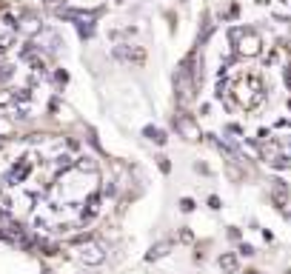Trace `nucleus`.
<instances>
[{"mask_svg":"<svg viewBox=\"0 0 291 274\" xmlns=\"http://www.w3.org/2000/svg\"><path fill=\"white\" fill-rule=\"evenodd\" d=\"M232 91H234V100L240 103L245 112L257 109V106L263 103V97H266V94H263V80L257 77L254 71H245L243 77L234 83Z\"/></svg>","mask_w":291,"mask_h":274,"instance_id":"obj_1","label":"nucleus"},{"mask_svg":"<svg viewBox=\"0 0 291 274\" xmlns=\"http://www.w3.org/2000/svg\"><path fill=\"white\" fill-rule=\"evenodd\" d=\"M232 40H234V52L240 57L260 55V34H257V29H251V26L232 29Z\"/></svg>","mask_w":291,"mask_h":274,"instance_id":"obj_2","label":"nucleus"},{"mask_svg":"<svg viewBox=\"0 0 291 274\" xmlns=\"http://www.w3.org/2000/svg\"><path fill=\"white\" fill-rule=\"evenodd\" d=\"M175 126H177V132L186 137V140H200L203 137V132H200V126L194 123V117H188L186 112H180L175 114Z\"/></svg>","mask_w":291,"mask_h":274,"instance_id":"obj_3","label":"nucleus"},{"mask_svg":"<svg viewBox=\"0 0 291 274\" xmlns=\"http://www.w3.org/2000/svg\"><path fill=\"white\" fill-rule=\"evenodd\" d=\"M80 260L89 263V266H97V263L106 260V254H103V249H100L97 243H89V246H83L80 249Z\"/></svg>","mask_w":291,"mask_h":274,"instance_id":"obj_4","label":"nucleus"},{"mask_svg":"<svg viewBox=\"0 0 291 274\" xmlns=\"http://www.w3.org/2000/svg\"><path fill=\"white\" fill-rule=\"evenodd\" d=\"M117 57H126V60H134V63H143L146 60V52L143 49H117Z\"/></svg>","mask_w":291,"mask_h":274,"instance_id":"obj_5","label":"nucleus"},{"mask_svg":"<svg viewBox=\"0 0 291 274\" xmlns=\"http://www.w3.org/2000/svg\"><path fill=\"white\" fill-rule=\"evenodd\" d=\"M143 135L149 137V140H154L157 146H163V143H166V132H163V129H154V126H146V129H143Z\"/></svg>","mask_w":291,"mask_h":274,"instance_id":"obj_6","label":"nucleus"},{"mask_svg":"<svg viewBox=\"0 0 291 274\" xmlns=\"http://www.w3.org/2000/svg\"><path fill=\"white\" fill-rule=\"evenodd\" d=\"M220 269L223 272H229V274L237 272V257H234V254H223L220 257Z\"/></svg>","mask_w":291,"mask_h":274,"instance_id":"obj_7","label":"nucleus"},{"mask_svg":"<svg viewBox=\"0 0 291 274\" xmlns=\"http://www.w3.org/2000/svg\"><path fill=\"white\" fill-rule=\"evenodd\" d=\"M163 254H169V243H157V246L149 251V260H157V257H163Z\"/></svg>","mask_w":291,"mask_h":274,"instance_id":"obj_8","label":"nucleus"},{"mask_svg":"<svg viewBox=\"0 0 291 274\" xmlns=\"http://www.w3.org/2000/svg\"><path fill=\"white\" fill-rule=\"evenodd\" d=\"M286 200H289V189H286V186H277V189H274V203L286 206Z\"/></svg>","mask_w":291,"mask_h":274,"instance_id":"obj_9","label":"nucleus"},{"mask_svg":"<svg viewBox=\"0 0 291 274\" xmlns=\"http://www.w3.org/2000/svg\"><path fill=\"white\" fill-rule=\"evenodd\" d=\"M26 26H23V29H26V32H29V34H35L37 32V29H40V23H37V17H26Z\"/></svg>","mask_w":291,"mask_h":274,"instance_id":"obj_10","label":"nucleus"},{"mask_svg":"<svg viewBox=\"0 0 291 274\" xmlns=\"http://www.w3.org/2000/svg\"><path fill=\"white\" fill-rule=\"evenodd\" d=\"M180 208H183V211H191V208H194V200H191V197H183V200H180Z\"/></svg>","mask_w":291,"mask_h":274,"instance_id":"obj_11","label":"nucleus"},{"mask_svg":"<svg viewBox=\"0 0 291 274\" xmlns=\"http://www.w3.org/2000/svg\"><path fill=\"white\" fill-rule=\"evenodd\" d=\"M240 254H243V257H251V254H254V249H251V246H245V243H243V246H240Z\"/></svg>","mask_w":291,"mask_h":274,"instance_id":"obj_12","label":"nucleus"},{"mask_svg":"<svg viewBox=\"0 0 291 274\" xmlns=\"http://www.w3.org/2000/svg\"><path fill=\"white\" fill-rule=\"evenodd\" d=\"M229 240H240V228H229Z\"/></svg>","mask_w":291,"mask_h":274,"instance_id":"obj_13","label":"nucleus"},{"mask_svg":"<svg viewBox=\"0 0 291 274\" xmlns=\"http://www.w3.org/2000/svg\"><path fill=\"white\" fill-rule=\"evenodd\" d=\"M229 14H232V17H237V14H240V6H237V3H232V6H229Z\"/></svg>","mask_w":291,"mask_h":274,"instance_id":"obj_14","label":"nucleus"},{"mask_svg":"<svg viewBox=\"0 0 291 274\" xmlns=\"http://www.w3.org/2000/svg\"><path fill=\"white\" fill-rule=\"evenodd\" d=\"M160 169H163V171H172V163H169L166 157H160Z\"/></svg>","mask_w":291,"mask_h":274,"instance_id":"obj_15","label":"nucleus"},{"mask_svg":"<svg viewBox=\"0 0 291 274\" xmlns=\"http://www.w3.org/2000/svg\"><path fill=\"white\" fill-rule=\"evenodd\" d=\"M209 206L211 208H220V197H209Z\"/></svg>","mask_w":291,"mask_h":274,"instance_id":"obj_16","label":"nucleus"},{"mask_svg":"<svg viewBox=\"0 0 291 274\" xmlns=\"http://www.w3.org/2000/svg\"><path fill=\"white\" fill-rule=\"evenodd\" d=\"M245 274H260V272H254V269H248V272H245Z\"/></svg>","mask_w":291,"mask_h":274,"instance_id":"obj_17","label":"nucleus"},{"mask_svg":"<svg viewBox=\"0 0 291 274\" xmlns=\"http://www.w3.org/2000/svg\"><path fill=\"white\" fill-rule=\"evenodd\" d=\"M286 274H291V272H286Z\"/></svg>","mask_w":291,"mask_h":274,"instance_id":"obj_18","label":"nucleus"}]
</instances>
